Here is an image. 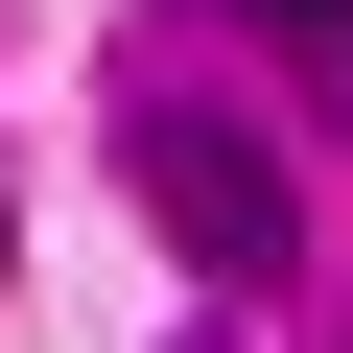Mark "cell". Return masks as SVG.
Masks as SVG:
<instances>
[{
    "mask_svg": "<svg viewBox=\"0 0 353 353\" xmlns=\"http://www.w3.org/2000/svg\"><path fill=\"white\" fill-rule=\"evenodd\" d=\"M118 165H141V212L189 236L212 283H283V259H306V189H283V141H259V118L165 94V118H118Z\"/></svg>",
    "mask_w": 353,
    "mask_h": 353,
    "instance_id": "obj_1",
    "label": "cell"
},
{
    "mask_svg": "<svg viewBox=\"0 0 353 353\" xmlns=\"http://www.w3.org/2000/svg\"><path fill=\"white\" fill-rule=\"evenodd\" d=\"M236 24H283V71L330 94V141H353V0H236Z\"/></svg>",
    "mask_w": 353,
    "mask_h": 353,
    "instance_id": "obj_2",
    "label": "cell"
}]
</instances>
